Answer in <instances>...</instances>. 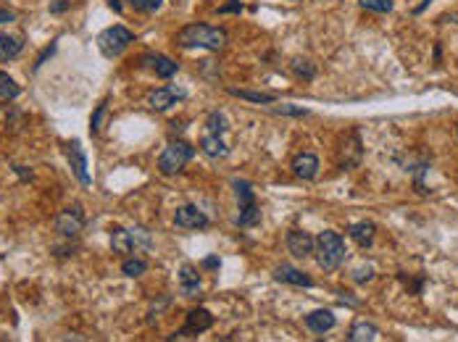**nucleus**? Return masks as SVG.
<instances>
[{
    "label": "nucleus",
    "instance_id": "f257e3e1",
    "mask_svg": "<svg viewBox=\"0 0 458 342\" xmlns=\"http://www.w3.org/2000/svg\"><path fill=\"white\" fill-rule=\"evenodd\" d=\"M177 42L182 47H203L214 53L227 45V32L214 24H187L177 32Z\"/></svg>",
    "mask_w": 458,
    "mask_h": 342
},
{
    "label": "nucleus",
    "instance_id": "f03ea898",
    "mask_svg": "<svg viewBox=\"0 0 458 342\" xmlns=\"http://www.w3.org/2000/svg\"><path fill=\"white\" fill-rule=\"evenodd\" d=\"M229 130V118L224 111H214L208 121H205V130L200 134V148L208 158H224L229 153V145L224 142V134Z\"/></svg>",
    "mask_w": 458,
    "mask_h": 342
},
{
    "label": "nucleus",
    "instance_id": "7ed1b4c3",
    "mask_svg": "<svg viewBox=\"0 0 458 342\" xmlns=\"http://www.w3.org/2000/svg\"><path fill=\"white\" fill-rule=\"evenodd\" d=\"M314 248H316V261H319V266L324 272H335V269L342 266V261H345V240L338 232L324 229L322 235L316 237Z\"/></svg>",
    "mask_w": 458,
    "mask_h": 342
},
{
    "label": "nucleus",
    "instance_id": "20e7f679",
    "mask_svg": "<svg viewBox=\"0 0 458 342\" xmlns=\"http://www.w3.org/2000/svg\"><path fill=\"white\" fill-rule=\"evenodd\" d=\"M195 148L187 140H174L164 148V153L158 155V171L164 177H177L184 166L193 161Z\"/></svg>",
    "mask_w": 458,
    "mask_h": 342
},
{
    "label": "nucleus",
    "instance_id": "39448f33",
    "mask_svg": "<svg viewBox=\"0 0 458 342\" xmlns=\"http://www.w3.org/2000/svg\"><path fill=\"white\" fill-rule=\"evenodd\" d=\"M232 189L237 195V203H240V216H237V226L242 229H251L261 221V208H258V201H255V192L251 182H242V179H235L232 182Z\"/></svg>",
    "mask_w": 458,
    "mask_h": 342
},
{
    "label": "nucleus",
    "instance_id": "423d86ee",
    "mask_svg": "<svg viewBox=\"0 0 458 342\" xmlns=\"http://www.w3.org/2000/svg\"><path fill=\"white\" fill-rule=\"evenodd\" d=\"M132 42H134V32L132 29H127V26H121V24H113V26L103 29V32L97 35V47H100V53H103L106 59L121 56Z\"/></svg>",
    "mask_w": 458,
    "mask_h": 342
},
{
    "label": "nucleus",
    "instance_id": "0eeeda50",
    "mask_svg": "<svg viewBox=\"0 0 458 342\" xmlns=\"http://www.w3.org/2000/svg\"><path fill=\"white\" fill-rule=\"evenodd\" d=\"M56 232L61 237H66V240H74V237L82 235V229H85V211L79 208V205H72V208H63V211L56 216Z\"/></svg>",
    "mask_w": 458,
    "mask_h": 342
},
{
    "label": "nucleus",
    "instance_id": "6e6552de",
    "mask_svg": "<svg viewBox=\"0 0 458 342\" xmlns=\"http://www.w3.org/2000/svg\"><path fill=\"white\" fill-rule=\"evenodd\" d=\"M187 98V90L184 87H177V84H166V87H156L148 93V106L153 111H169L177 103H182Z\"/></svg>",
    "mask_w": 458,
    "mask_h": 342
},
{
    "label": "nucleus",
    "instance_id": "1a4fd4ad",
    "mask_svg": "<svg viewBox=\"0 0 458 342\" xmlns=\"http://www.w3.org/2000/svg\"><path fill=\"white\" fill-rule=\"evenodd\" d=\"M61 148H63V153H66V158H69V166H72L77 182L85 185V187H90V185H93V177H90V171H87V155H85V150H82L79 140L63 142Z\"/></svg>",
    "mask_w": 458,
    "mask_h": 342
},
{
    "label": "nucleus",
    "instance_id": "9d476101",
    "mask_svg": "<svg viewBox=\"0 0 458 342\" xmlns=\"http://www.w3.org/2000/svg\"><path fill=\"white\" fill-rule=\"evenodd\" d=\"M208 327H214V313H211L208 308H195V311H190V316H187V324H184L180 332H174L169 340H184V337H195V334L205 332Z\"/></svg>",
    "mask_w": 458,
    "mask_h": 342
},
{
    "label": "nucleus",
    "instance_id": "9b49d317",
    "mask_svg": "<svg viewBox=\"0 0 458 342\" xmlns=\"http://www.w3.org/2000/svg\"><path fill=\"white\" fill-rule=\"evenodd\" d=\"M140 61H143L145 69H150L156 74L158 79H174L177 71H180V63L169 59V56H164V53H145Z\"/></svg>",
    "mask_w": 458,
    "mask_h": 342
},
{
    "label": "nucleus",
    "instance_id": "f8f14e48",
    "mask_svg": "<svg viewBox=\"0 0 458 342\" xmlns=\"http://www.w3.org/2000/svg\"><path fill=\"white\" fill-rule=\"evenodd\" d=\"M174 226L177 229H203V226H208V216H205L200 208H195V205H180L177 208V213H174Z\"/></svg>",
    "mask_w": 458,
    "mask_h": 342
},
{
    "label": "nucleus",
    "instance_id": "ddd939ff",
    "mask_svg": "<svg viewBox=\"0 0 458 342\" xmlns=\"http://www.w3.org/2000/svg\"><path fill=\"white\" fill-rule=\"evenodd\" d=\"M285 245H287V250L295 258H306L314 250L316 240L308 232H303V229H290L287 235H285Z\"/></svg>",
    "mask_w": 458,
    "mask_h": 342
},
{
    "label": "nucleus",
    "instance_id": "4468645a",
    "mask_svg": "<svg viewBox=\"0 0 458 342\" xmlns=\"http://www.w3.org/2000/svg\"><path fill=\"white\" fill-rule=\"evenodd\" d=\"M290 169H292V174H295L298 179L311 182V179L319 177V158H316L314 153H301V155L292 158Z\"/></svg>",
    "mask_w": 458,
    "mask_h": 342
},
{
    "label": "nucleus",
    "instance_id": "2eb2a0df",
    "mask_svg": "<svg viewBox=\"0 0 458 342\" xmlns=\"http://www.w3.org/2000/svg\"><path fill=\"white\" fill-rule=\"evenodd\" d=\"M274 279L285 284H292V287H314V279H311L308 274L301 272V269H295V266H287V263H282V266L274 269Z\"/></svg>",
    "mask_w": 458,
    "mask_h": 342
},
{
    "label": "nucleus",
    "instance_id": "dca6fc26",
    "mask_svg": "<svg viewBox=\"0 0 458 342\" xmlns=\"http://www.w3.org/2000/svg\"><path fill=\"white\" fill-rule=\"evenodd\" d=\"M306 327L314 332V334H324L335 327V313L326 311V308H316L311 313H306Z\"/></svg>",
    "mask_w": 458,
    "mask_h": 342
},
{
    "label": "nucleus",
    "instance_id": "f3484780",
    "mask_svg": "<svg viewBox=\"0 0 458 342\" xmlns=\"http://www.w3.org/2000/svg\"><path fill=\"white\" fill-rule=\"evenodd\" d=\"M24 35H13V32H6L0 35V61H13L19 59V53L24 50Z\"/></svg>",
    "mask_w": 458,
    "mask_h": 342
},
{
    "label": "nucleus",
    "instance_id": "a211bd4d",
    "mask_svg": "<svg viewBox=\"0 0 458 342\" xmlns=\"http://www.w3.org/2000/svg\"><path fill=\"white\" fill-rule=\"evenodd\" d=\"M180 282H182V290H184V295H200V274L195 269L193 263H182L180 269Z\"/></svg>",
    "mask_w": 458,
    "mask_h": 342
},
{
    "label": "nucleus",
    "instance_id": "6ab92c4d",
    "mask_svg": "<svg viewBox=\"0 0 458 342\" xmlns=\"http://www.w3.org/2000/svg\"><path fill=\"white\" fill-rule=\"evenodd\" d=\"M111 250H113V253H119V256H127L129 250H134L132 229L116 226V229L111 232Z\"/></svg>",
    "mask_w": 458,
    "mask_h": 342
},
{
    "label": "nucleus",
    "instance_id": "aec40b11",
    "mask_svg": "<svg viewBox=\"0 0 458 342\" xmlns=\"http://www.w3.org/2000/svg\"><path fill=\"white\" fill-rule=\"evenodd\" d=\"M374 235H377V226L372 221H358V224H350V237L361 245V248H369L374 242Z\"/></svg>",
    "mask_w": 458,
    "mask_h": 342
},
{
    "label": "nucleus",
    "instance_id": "412c9836",
    "mask_svg": "<svg viewBox=\"0 0 458 342\" xmlns=\"http://www.w3.org/2000/svg\"><path fill=\"white\" fill-rule=\"evenodd\" d=\"M379 337V329L374 324H353L348 332L350 342H374Z\"/></svg>",
    "mask_w": 458,
    "mask_h": 342
},
{
    "label": "nucleus",
    "instance_id": "4be33fe9",
    "mask_svg": "<svg viewBox=\"0 0 458 342\" xmlns=\"http://www.w3.org/2000/svg\"><path fill=\"white\" fill-rule=\"evenodd\" d=\"M22 93V87L13 82L11 74H6V71H0V103H8V100H16Z\"/></svg>",
    "mask_w": 458,
    "mask_h": 342
},
{
    "label": "nucleus",
    "instance_id": "5701e85b",
    "mask_svg": "<svg viewBox=\"0 0 458 342\" xmlns=\"http://www.w3.org/2000/svg\"><path fill=\"white\" fill-rule=\"evenodd\" d=\"M229 95H235V98H242V100H251V103H258V106H269V103H277V98H274V95L253 93V90H229Z\"/></svg>",
    "mask_w": 458,
    "mask_h": 342
},
{
    "label": "nucleus",
    "instance_id": "b1692460",
    "mask_svg": "<svg viewBox=\"0 0 458 342\" xmlns=\"http://www.w3.org/2000/svg\"><path fill=\"white\" fill-rule=\"evenodd\" d=\"M148 272V263H145L143 258H127L124 261V266H121V274L124 277H143V274Z\"/></svg>",
    "mask_w": 458,
    "mask_h": 342
},
{
    "label": "nucleus",
    "instance_id": "393cba45",
    "mask_svg": "<svg viewBox=\"0 0 458 342\" xmlns=\"http://www.w3.org/2000/svg\"><path fill=\"white\" fill-rule=\"evenodd\" d=\"M358 6L374 13H390L393 11V0H358Z\"/></svg>",
    "mask_w": 458,
    "mask_h": 342
},
{
    "label": "nucleus",
    "instance_id": "a878e982",
    "mask_svg": "<svg viewBox=\"0 0 458 342\" xmlns=\"http://www.w3.org/2000/svg\"><path fill=\"white\" fill-rule=\"evenodd\" d=\"M292 71H295L298 77H303V79H314L316 66H314V63H308L306 59H295V61H292Z\"/></svg>",
    "mask_w": 458,
    "mask_h": 342
},
{
    "label": "nucleus",
    "instance_id": "bb28decb",
    "mask_svg": "<svg viewBox=\"0 0 458 342\" xmlns=\"http://www.w3.org/2000/svg\"><path fill=\"white\" fill-rule=\"evenodd\" d=\"M129 6L137 13H156L164 6V0H129Z\"/></svg>",
    "mask_w": 458,
    "mask_h": 342
},
{
    "label": "nucleus",
    "instance_id": "cd10ccee",
    "mask_svg": "<svg viewBox=\"0 0 458 342\" xmlns=\"http://www.w3.org/2000/svg\"><path fill=\"white\" fill-rule=\"evenodd\" d=\"M106 111H109V103H106V100L93 111V118H90V132H93V134H100V127H103L100 121H103V116H106Z\"/></svg>",
    "mask_w": 458,
    "mask_h": 342
},
{
    "label": "nucleus",
    "instance_id": "c85d7f7f",
    "mask_svg": "<svg viewBox=\"0 0 458 342\" xmlns=\"http://www.w3.org/2000/svg\"><path fill=\"white\" fill-rule=\"evenodd\" d=\"M132 240H134V248H150V235L145 229H140V226L132 229Z\"/></svg>",
    "mask_w": 458,
    "mask_h": 342
},
{
    "label": "nucleus",
    "instance_id": "c756f323",
    "mask_svg": "<svg viewBox=\"0 0 458 342\" xmlns=\"http://www.w3.org/2000/svg\"><path fill=\"white\" fill-rule=\"evenodd\" d=\"M277 114H282V116H308L306 108H295V106H279Z\"/></svg>",
    "mask_w": 458,
    "mask_h": 342
},
{
    "label": "nucleus",
    "instance_id": "7c9ffc66",
    "mask_svg": "<svg viewBox=\"0 0 458 342\" xmlns=\"http://www.w3.org/2000/svg\"><path fill=\"white\" fill-rule=\"evenodd\" d=\"M56 47H58V42H50V45H48V50H45V53H42V56H40V59H37L35 69H32V71H37V69H40V66H42V63H45V61H48L50 56H53V53H56Z\"/></svg>",
    "mask_w": 458,
    "mask_h": 342
},
{
    "label": "nucleus",
    "instance_id": "2f4dec72",
    "mask_svg": "<svg viewBox=\"0 0 458 342\" xmlns=\"http://www.w3.org/2000/svg\"><path fill=\"white\" fill-rule=\"evenodd\" d=\"M353 277H356V282H369V279H372V277H374L372 266H363L361 272H358V274H353Z\"/></svg>",
    "mask_w": 458,
    "mask_h": 342
},
{
    "label": "nucleus",
    "instance_id": "473e14b6",
    "mask_svg": "<svg viewBox=\"0 0 458 342\" xmlns=\"http://www.w3.org/2000/svg\"><path fill=\"white\" fill-rule=\"evenodd\" d=\"M219 13H240V0H235V3H227V6H221Z\"/></svg>",
    "mask_w": 458,
    "mask_h": 342
},
{
    "label": "nucleus",
    "instance_id": "72a5a7b5",
    "mask_svg": "<svg viewBox=\"0 0 458 342\" xmlns=\"http://www.w3.org/2000/svg\"><path fill=\"white\" fill-rule=\"evenodd\" d=\"M219 263H221V261H219L216 256H205V258H203L205 269H219Z\"/></svg>",
    "mask_w": 458,
    "mask_h": 342
},
{
    "label": "nucleus",
    "instance_id": "f704fd0d",
    "mask_svg": "<svg viewBox=\"0 0 458 342\" xmlns=\"http://www.w3.org/2000/svg\"><path fill=\"white\" fill-rule=\"evenodd\" d=\"M13 171H16L19 177L24 179V182H32V171H26L24 166H13Z\"/></svg>",
    "mask_w": 458,
    "mask_h": 342
},
{
    "label": "nucleus",
    "instance_id": "c9c22d12",
    "mask_svg": "<svg viewBox=\"0 0 458 342\" xmlns=\"http://www.w3.org/2000/svg\"><path fill=\"white\" fill-rule=\"evenodd\" d=\"M66 8H69V3H53V6H50V11H53V13L66 11Z\"/></svg>",
    "mask_w": 458,
    "mask_h": 342
},
{
    "label": "nucleus",
    "instance_id": "e433bc0d",
    "mask_svg": "<svg viewBox=\"0 0 458 342\" xmlns=\"http://www.w3.org/2000/svg\"><path fill=\"white\" fill-rule=\"evenodd\" d=\"M109 3H111V8H113V11H121V3H119V0H109Z\"/></svg>",
    "mask_w": 458,
    "mask_h": 342
},
{
    "label": "nucleus",
    "instance_id": "4c0bfd02",
    "mask_svg": "<svg viewBox=\"0 0 458 342\" xmlns=\"http://www.w3.org/2000/svg\"><path fill=\"white\" fill-rule=\"evenodd\" d=\"M456 132H458V130H456Z\"/></svg>",
    "mask_w": 458,
    "mask_h": 342
}]
</instances>
